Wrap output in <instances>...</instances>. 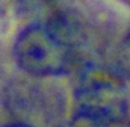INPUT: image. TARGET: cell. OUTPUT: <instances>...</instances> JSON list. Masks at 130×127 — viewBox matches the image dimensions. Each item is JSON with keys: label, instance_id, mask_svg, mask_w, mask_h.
Segmentation results:
<instances>
[{"label": "cell", "instance_id": "52a82bcc", "mask_svg": "<svg viewBox=\"0 0 130 127\" xmlns=\"http://www.w3.org/2000/svg\"><path fill=\"white\" fill-rule=\"evenodd\" d=\"M0 15H2V2H0Z\"/></svg>", "mask_w": 130, "mask_h": 127}, {"label": "cell", "instance_id": "277c9868", "mask_svg": "<svg viewBox=\"0 0 130 127\" xmlns=\"http://www.w3.org/2000/svg\"><path fill=\"white\" fill-rule=\"evenodd\" d=\"M6 127H33V126L26 124V123H12V124H8Z\"/></svg>", "mask_w": 130, "mask_h": 127}, {"label": "cell", "instance_id": "7a4b0ae2", "mask_svg": "<svg viewBox=\"0 0 130 127\" xmlns=\"http://www.w3.org/2000/svg\"><path fill=\"white\" fill-rule=\"evenodd\" d=\"M14 58L23 71L38 77L64 74L73 62L70 44L45 24H30L20 32Z\"/></svg>", "mask_w": 130, "mask_h": 127}, {"label": "cell", "instance_id": "3957f363", "mask_svg": "<svg viewBox=\"0 0 130 127\" xmlns=\"http://www.w3.org/2000/svg\"><path fill=\"white\" fill-rule=\"evenodd\" d=\"M118 67L123 74L130 76V32L123 39L118 50Z\"/></svg>", "mask_w": 130, "mask_h": 127}, {"label": "cell", "instance_id": "8992f818", "mask_svg": "<svg viewBox=\"0 0 130 127\" xmlns=\"http://www.w3.org/2000/svg\"><path fill=\"white\" fill-rule=\"evenodd\" d=\"M123 2H124V3H127V5L130 6V0H123Z\"/></svg>", "mask_w": 130, "mask_h": 127}, {"label": "cell", "instance_id": "6da1fadb", "mask_svg": "<svg viewBox=\"0 0 130 127\" xmlns=\"http://www.w3.org/2000/svg\"><path fill=\"white\" fill-rule=\"evenodd\" d=\"M76 109L82 120L92 124L110 126L123 121L129 109L123 77L106 68L85 70L76 88Z\"/></svg>", "mask_w": 130, "mask_h": 127}, {"label": "cell", "instance_id": "5b68a950", "mask_svg": "<svg viewBox=\"0 0 130 127\" xmlns=\"http://www.w3.org/2000/svg\"><path fill=\"white\" fill-rule=\"evenodd\" d=\"M26 5H36V3H44L45 0H23Z\"/></svg>", "mask_w": 130, "mask_h": 127}]
</instances>
